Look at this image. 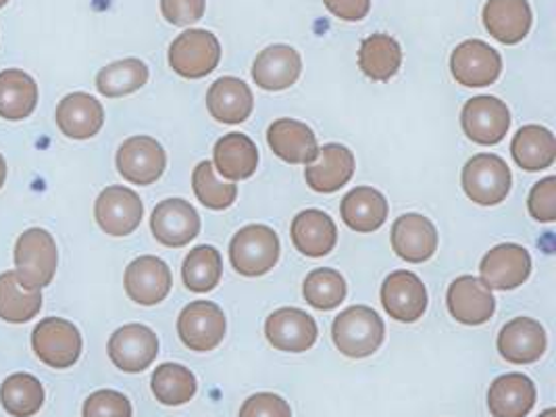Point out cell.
Here are the masks:
<instances>
[{
    "mask_svg": "<svg viewBox=\"0 0 556 417\" xmlns=\"http://www.w3.org/2000/svg\"><path fill=\"white\" fill-rule=\"evenodd\" d=\"M13 261L20 287L26 290L49 287L59 265V251L51 232L45 228H29L22 232L15 242Z\"/></svg>",
    "mask_w": 556,
    "mask_h": 417,
    "instance_id": "6da1fadb",
    "label": "cell"
},
{
    "mask_svg": "<svg viewBox=\"0 0 556 417\" xmlns=\"http://www.w3.org/2000/svg\"><path fill=\"white\" fill-rule=\"evenodd\" d=\"M331 337L342 355L349 359H365L380 349L386 337V326L376 309L367 305H354L333 319Z\"/></svg>",
    "mask_w": 556,
    "mask_h": 417,
    "instance_id": "7a4b0ae2",
    "label": "cell"
},
{
    "mask_svg": "<svg viewBox=\"0 0 556 417\" xmlns=\"http://www.w3.org/2000/svg\"><path fill=\"white\" fill-rule=\"evenodd\" d=\"M279 236L263 224L244 226L229 242V261L244 278L265 276L279 260Z\"/></svg>",
    "mask_w": 556,
    "mask_h": 417,
    "instance_id": "3957f363",
    "label": "cell"
},
{
    "mask_svg": "<svg viewBox=\"0 0 556 417\" xmlns=\"http://www.w3.org/2000/svg\"><path fill=\"white\" fill-rule=\"evenodd\" d=\"M460 180L465 194L481 207L501 205L513 186V176L505 159L488 153L469 159L463 167Z\"/></svg>",
    "mask_w": 556,
    "mask_h": 417,
    "instance_id": "277c9868",
    "label": "cell"
},
{
    "mask_svg": "<svg viewBox=\"0 0 556 417\" xmlns=\"http://www.w3.org/2000/svg\"><path fill=\"white\" fill-rule=\"evenodd\" d=\"M31 349L42 364L67 369L79 362L84 340L70 319L45 317L31 332Z\"/></svg>",
    "mask_w": 556,
    "mask_h": 417,
    "instance_id": "5b68a950",
    "label": "cell"
},
{
    "mask_svg": "<svg viewBox=\"0 0 556 417\" xmlns=\"http://www.w3.org/2000/svg\"><path fill=\"white\" fill-rule=\"evenodd\" d=\"M222 45L213 31L186 29L169 47V65L177 76L201 79L217 70Z\"/></svg>",
    "mask_w": 556,
    "mask_h": 417,
    "instance_id": "8992f818",
    "label": "cell"
},
{
    "mask_svg": "<svg viewBox=\"0 0 556 417\" xmlns=\"http://www.w3.org/2000/svg\"><path fill=\"white\" fill-rule=\"evenodd\" d=\"M226 315L211 301H194L177 317V334L181 342L199 353L217 349L226 337Z\"/></svg>",
    "mask_w": 556,
    "mask_h": 417,
    "instance_id": "52a82bcc",
    "label": "cell"
},
{
    "mask_svg": "<svg viewBox=\"0 0 556 417\" xmlns=\"http://www.w3.org/2000/svg\"><path fill=\"white\" fill-rule=\"evenodd\" d=\"M142 215L140 194L126 186H106L94 203V219L104 235L122 238L136 232Z\"/></svg>",
    "mask_w": 556,
    "mask_h": 417,
    "instance_id": "ba28073f",
    "label": "cell"
},
{
    "mask_svg": "<svg viewBox=\"0 0 556 417\" xmlns=\"http://www.w3.org/2000/svg\"><path fill=\"white\" fill-rule=\"evenodd\" d=\"M460 126L471 142L492 147L505 140L506 131L510 128V111L496 97H473L463 106Z\"/></svg>",
    "mask_w": 556,
    "mask_h": 417,
    "instance_id": "9c48e42d",
    "label": "cell"
},
{
    "mask_svg": "<svg viewBox=\"0 0 556 417\" xmlns=\"http://www.w3.org/2000/svg\"><path fill=\"white\" fill-rule=\"evenodd\" d=\"M109 359L126 374H140L159 355V339L144 324H127L115 330L106 344Z\"/></svg>",
    "mask_w": 556,
    "mask_h": 417,
    "instance_id": "30bf717a",
    "label": "cell"
},
{
    "mask_svg": "<svg viewBox=\"0 0 556 417\" xmlns=\"http://www.w3.org/2000/svg\"><path fill=\"white\" fill-rule=\"evenodd\" d=\"M115 163L127 182L149 186L165 174L167 153L151 136H131L119 147Z\"/></svg>",
    "mask_w": 556,
    "mask_h": 417,
    "instance_id": "8fae6325",
    "label": "cell"
},
{
    "mask_svg": "<svg viewBox=\"0 0 556 417\" xmlns=\"http://www.w3.org/2000/svg\"><path fill=\"white\" fill-rule=\"evenodd\" d=\"M531 257L521 244H498L480 263V282L488 290H515L528 282Z\"/></svg>",
    "mask_w": 556,
    "mask_h": 417,
    "instance_id": "7c38bea8",
    "label": "cell"
},
{
    "mask_svg": "<svg viewBox=\"0 0 556 417\" xmlns=\"http://www.w3.org/2000/svg\"><path fill=\"white\" fill-rule=\"evenodd\" d=\"M451 72L467 88H488L503 74V56L481 40H465L451 56Z\"/></svg>",
    "mask_w": 556,
    "mask_h": 417,
    "instance_id": "4fadbf2b",
    "label": "cell"
},
{
    "mask_svg": "<svg viewBox=\"0 0 556 417\" xmlns=\"http://www.w3.org/2000/svg\"><path fill=\"white\" fill-rule=\"evenodd\" d=\"M124 287H126L127 296L134 303L142 307H154L163 303L172 292L174 287L172 269L159 257H152V255L138 257L126 267Z\"/></svg>",
    "mask_w": 556,
    "mask_h": 417,
    "instance_id": "5bb4252c",
    "label": "cell"
},
{
    "mask_svg": "<svg viewBox=\"0 0 556 417\" xmlns=\"http://www.w3.org/2000/svg\"><path fill=\"white\" fill-rule=\"evenodd\" d=\"M381 305L392 319L413 324L428 309V290L419 276L399 269L381 285Z\"/></svg>",
    "mask_w": 556,
    "mask_h": 417,
    "instance_id": "9a60e30c",
    "label": "cell"
},
{
    "mask_svg": "<svg viewBox=\"0 0 556 417\" xmlns=\"http://www.w3.org/2000/svg\"><path fill=\"white\" fill-rule=\"evenodd\" d=\"M151 230L163 247L179 249L201 232V215L184 199H167L152 211Z\"/></svg>",
    "mask_w": 556,
    "mask_h": 417,
    "instance_id": "2e32d148",
    "label": "cell"
},
{
    "mask_svg": "<svg viewBox=\"0 0 556 417\" xmlns=\"http://www.w3.org/2000/svg\"><path fill=\"white\" fill-rule=\"evenodd\" d=\"M303 74V59L288 45H271L256 54L253 79L267 92H279L294 86Z\"/></svg>",
    "mask_w": 556,
    "mask_h": 417,
    "instance_id": "e0dca14e",
    "label": "cell"
},
{
    "mask_svg": "<svg viewBox=\"0 0 556 417\" xmlns=\"http://www.w3.org/2000/svg\"><path fill=\"white\" fill-rule=\"evenodd\" d=\"M56 126L63 136L72 140H90L104 126V106L86 92H72L56 104Z\"/></svg>",
    "mask_w": 556,
    "mask_h": 417,
    "instance_id": "ac0fdd59",
    "label": "cell"
},
{
    "mask_svg": "<svg viewBox=\"0 0 556 417\" xmlns=\"http://www.w3.org/2000/svg\"><path fill=\"white\" fill-rule=\"evenodd\" d=\"M317 324L306 312L283 307L271 313L265 321V337L286 353H304L317 342Z\"/></svg>",
    "mask_w": 556,
    "mask_h": 417,
    "instance_id": "d6986e66",
    "label": "cell"
},
{
    "mask_svg": "<svg viewBox=\"0 0 556 417\" xmlns=\"http://www.w3.org/2000/svg\"><path fill=\"white\" fill-rule=\"evenodd\" d=\"M354 167L356 161L349 147L326 144L317 159L304 167V180L315 192L331 194L353 180Z\"/></svg>",
    "mask_w": 556,
    "mask_h": 417,
    "instance_id": "ffe728a7",
    "label": "cell"
},
{
    "mask_svg": "<svg viewBox=\"0 0 556 417\" xmlns=\"http://www.w3.org/2000/svg\"><path fill=\"white\" fill-rule=\"evenodd\" d=\"M448 312L463 326H481L496 312L494 294L483 287L480 278L460 276L446 294Z\"/></svg>",
    "mask_w": 556,
    "mask_h": 417,
    "instance_id": "44dd1931",
    "label": "cell"
},
{
    "mask_svg": "<svg viewBox=\"0 0 556 417\" xmlns=\"http://www.w3.org/2000/svg\"><path fill=\"white\" fill-rule=\"evenodd\" d=\"M392 249L401 260L424 263L438 251V230L419 213L401 215L392 226Z\"/></svg>",
    "mask_w": 556,
    "mask_h": 417,
    "instance_id": "7402d4cb",
    "label": "cell"
},
{
    "mask_svg": "<svg viewBox=\"0 0 556 417\" xmlns=\"http://www.w3.org/2000/svg\"><path fill=\"white\" fill-rule=\"evenodd\" d=\"M546 330L531 317H515L498 334V351L510 364H533L546 353Z\"/></svg>",
    "mask_w": 556,
    "mask_h": 417,
    "instance_id": "603a6c76",
    "label": "cell"
},
{
    "mask_svg": "<svg viewBox=\"0 0 556 417\" xmlns=\"http://www.w3.org/2000/svg\"><path fill=\"white\" fill-rule=\"evenodd\" d=\"M531 7L528 0H488L483 7V26L503 45H519L530 34Z\"/></svg>",
    "mask_w": 556,
    "mask_h": 417,
    "instance_id": "cb8c5ba5",
    "label": "cell"
},
{
    "mask_svg": "<svg viewBox=\"0 0 556 417\" xmlns=\"http://www.w3.org/2000/svg\"><path fill=\"white\" fill-rule=\"evenodd\" d=\"M206 109L219 124L238 126L253 113V92L244 79L219 78L206 92Z\"/></svg>",
    "mask_w": 556,
    "mask_h": 417,
    "instance_id": "d4e9b609",
    "label": "cell"
},
{
    "mask_svg": "<svg viewBox=\"0 0 556 417\" xmlns=\"http://www.w3.org/2000/svg\"><path fill=\"white\" fill-rule=\"evenodd\" d=\"M271 151L286 163L308 165L319 155V142L313 130L296 119H278L267 130Z\"/></svg>",
    "mask_w": 556,
    "mask_h": 417,
    "instance_id": "484cf974",
    "label": "cell"
},
{
    "mask_svg": "<svg viewBox=\"0 0 556 417\" xmlns=\"http://www.w3.org/2000/svg\"><path fill=\"white\" fill-rule=\"evenodd\" d=\"M292 242L304 257L319 260L333 251L338 228L326 211L306 208L292 222Z\"/></svg>",
    "mask_w": 556,
    "mask_h": 417,
    "instance_id": "4316f807",
    "label": "cell"
},
{
    "mask_svg": "<svg viewBox=\"0 0 556 417\" xmlns=\"http://www.w3.org/2000/svg\"><path fill=\"white\" fill-rule=\"evenodd\" d=\"M535 405V387L523 374H506L492 382L488 409L494 417H526Z\"/></svg>",
    "mask_w": 556,
    "mask_h": 417,
    "instance_id": "83f0119b",
    "label": "cell"
},
{
    "mask_svg": "<svg viewBox=\"0 0 556 417\" xmlns=\"http://www.w3.org/2000/svg\"><path fill=\"white\" fill-rule=\"evenodd\" d=\"M342 219L354 232H376L388 219V201L371 186H356L342 201Z\"/></svg>",
    "mask_w": 556,
    "mask_h": 417,
    "instance_id": "f1b7e54d",
    "label": "cell"
},
{
    "mask_svg": "<svg viewBox=\"0 0 556 417\" xmlns=\"http://www.w3.org/2000/svg\"><path fill=\"white\" fill-rule=\"evenodd\" d=\"M213 159L224 178L231 182L249 180L258 167V149L247 134L231 131L217 140Z\"/></svg>",
    "mask_w": 556,
    "mask_h": 417,
    "instance_id": "f546056e",
    "label": "cell"
},
{
    "mask_svg": "<svg viewBox=\"0 0 556 417\" xmlns=\"http://www.w3.org/2000/svg\"><path fill=\"white\" fill-rule=\"evenodd\" d=\"M38 84L22 70L0 72V117L7 122L27 119L38 106Z\"/></svg>",
    "mask_w": 556,
    "mask_h": 417,
    "instance_id": "4dcf8cb0",
    "label": "cell"
},
{
    "mask_svg": "<svg viewBox=\"0 0 556 417\" xmlns=\"http://www.w3.org/2000/svg\"><path fill=\"white\" fill-rule=\"evenodd\" d=\"M510 153L526 172L548 169L556 159L555 134L544 126H523L513 138Z\"/></svg>",
    "mask_w": 556,
    "mask_h": 417,
    "instance_id": "1f68e13d",
    "label": "cell"
},
{
    "mask_svg": "<svg viewBox=\"0 0 556 417\" xmlns=\"http://www.w3.org/2000/svg\"><path fill=\"white\" fill-rule=\"evenodd\" d=\"M403 65V49L388 34H374L361 42L358 67L374 81H388L399 74Z\"/></svg>",
    "mask_w": 556,
    "mask_h": 417,
    "instance_id": "d6a6232c",
    "label": "cell"
},
{
    "mask_svg": "<svg viewBox=\"0 0 556 417\" xmlns=\"http://www.w3.org/2000/svg\"><path fill=\"white\" fill-rule=\"evenodd\" d=\"M45 387L31 374H11L0 384V405L13 417L36 416L45 405Z\"/></svg>",
    "mask_w": 556,
    "mask_h": 417,
    "instance_id": "836d02e7",
    "label": "cell"
},
{
    "mask_svg": "<svg viewBox=\"0 0 556 417\" xmlns=\"http://www.w3.org/2000/svg\"><path fill=\"white\" fill-rule=\"evenodd\" d=\"M42 309V292L20 287L15 271L0 274V319L7 324H27Z\"/></svg>",
    "mask_w": 556,
    "mask_h": 417,
    "instance_id": "e575fe53",
    "label": "cell"
},
{
    "mask_svg": "<svg viewBox=\"0 0 556 417\" xmlns=\"http://www.w3.org/2000/svg\"><path fill=\"white\" fill-rule=\"evenodd\" d=\"M224 276V260L215 247L201 244L188 253L181 265V278L190 292L203 294L217 288Z\"/></svg>",
    "mask_w": 556,
    "mask_h": 417,
    "instance_id": "d590c367",
    "label": "cell"
},
{
    "mask_svg": "<svg viewBox=\"0 0 556 417\" xmlns=\"http://www.w3.org/2000/svg\"><path fill=\"white\" fill-rule=\"evenodd\" d=\"M149 81V67L140 59H122L102 67L97 76V88L106 99L134 94Z\"/></svg>",
    "mask_w": 556,
    "mask_h": 417,
    "instance_id": "8d00e7d4",
    "label": "cell"
},
{
    "mask_svg": "<svg viewBox=\"0 0 556 417\" xmlns=\"http://www.w3.org/2000/svg\"><path fill=\"white\" fill-rule=\"evenodd\" d=\"M151 387L156 401L167 407L186 405L199 389L194 374L179 364L159 365L152 374Z\"/></svg>",
    "mask_w": 556,
    "mask_h": 417,
    "instance_id": "74e56055",
    "label": "cell"
},
{
    "mask_svg": "<svg viewBox=\"0 0 556 417\" xmlns=\"http://www.w3.org/2000/svg\"><path fill=\"white\" fill-rule=\"evenodd\" d=\"M303 296L313 309L331 312L346 299V280L331 267L315 269L304 280Z\"/></svg>",
    "mask_w": 556,
    "mask_h": 417,
    "instance_id": "f35d334b",
    "label": "cell"
},
{
    "mask_svg": "<svg viewBox=\"0 0 556 417\" xmlns=\"http://www.w3.org/2000/svg\"><path fill=\"white\" fill-rule=\"evenodd\" d=\"M192 188H194L197 199L203 203L204 207L213 208V211L231 207L238 197L236 184L217 180L211 161H203L197 165V169L192 174Z\"/></svg>",
    "mask_w": 556,
    "mask_h": 417,
    "instance_id": "ab89813d",
    "label": "cell"
},
{
    "mask_svg": "<svg viewBox=\"0 0 556 417\" xmlns=\"http://www.w3.org/2000/svg\"><path fill=\"white\" fill-rule=\"evenodd\" d=\"M81 417H131V403L124 392H92L84 401Z\"/></svg>",
    "mask_w": 556,
    "mask_h": 417,
    "instance_id": "60d3db41",
    "label": "cell"
},
{
    "mask_svg": "<svg viewBox=\"0 0 556 417\" xmlns=\"http://www.w3.org/2000/svg\"><path fill=\"white\" fill-rule=\"evenodd\" d=\"M530 215L540 224L556 222V178L548 176L531 188L528 199Z\"/></svg>",
    "mask_w": 556,
    "mask_h": 417,
    "instance_id": "b9f144b4",
    "label": "cell"
},
{
    "mask_svg": "<svg viewBox=\"0 0 556 417\" xmlns=\"http://www.w3.org/2000/svg\"><path fill=\"white\" fill-rule=\"evenodd\" d=\"M238 417H292V409L274 392H258L244 401Z\"/></svg>",
    "mask_w": 556,
    "mask_h": 417,
    "instance_id": "7bdbcfd3",
    "label": "cell"
},
{
    "mask_svg": "<svg viewBox=\"0 0 556 417\" xmlns=\"http://www.w3.org/2000/svg\"><path fill=\"white\" fill-rule=\"evenodd\" d=\"M206 0H161V13L172 26H192L201 22Z\"/></svg>",
    "mask_w": 556,
    "mask_h": 417,
    "instance_id": "ee69618b",
    "label": "cell"
},
{
    "mask_svg": "<svg viewBox=\"0 0 556 417\" xmlns=\"http://www.w3.org/2000/svg\"><path fill=\"white\" fill-rule=\"evenodd\" d=\"M331 15L344 22H361L371 11V0H324Z\"/></svg>",
    "mask_w": 556,
    "mask_h": 417,
    "instance_id": "f6af8a7d",
    "label": "cell"
},
{
    "mask_svg": "<svg viewBox=\"0 0 556 417\" xmlns=\"http://www.w3.org/2000/svg\"><path fill=\"white\" fill-rule=\"evenodd\" d=\"M7 182V161L4 156L0 155V188Z\"/></svg>",
    "mask_w": 556,
    "mask_h": 417,
    "instance_id": "bcb514c9",
    "label": "cell"
},
{
    "mask_svg": "<svg viewBox=\"0 0 556 417\" xmlns=\"http://www.w3.org/2000/svg\"><path fill=\"white\" fill-rule=\"evenodd\" d=\"M540 417H556V409H546Z\"/></svg>",
    "mask_w": 556,
    "mask_h": 417,
    "instance_id": "7dc6e473",
    "label": "cell"
},
{
    "mask_svg": "<svg viewBox=\"0 0 556 417\" xmlns=\"http://www.w3.org/2000/svg\"><path fill=\"white\" fill-rule=\"evenodd\" d=\"M7 2H9V0H0V9H2Z\"/></svg>",
    "mask_w": 556,
    "mask_h": 417,
    "instance_id": "c3c4849f",
    "label": "cell"
}]
</instances>
